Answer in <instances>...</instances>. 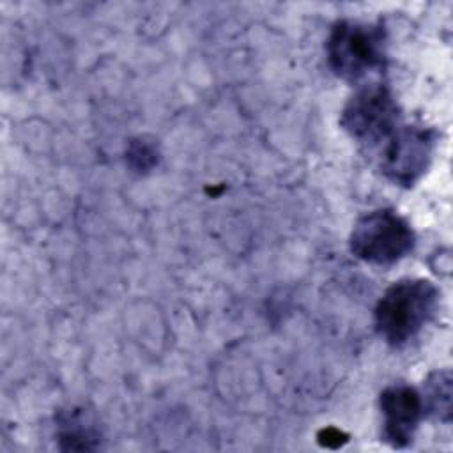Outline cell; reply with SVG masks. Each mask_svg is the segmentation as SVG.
Returning <instances> with one entry per match:
<instances>
[{"mask_svg": "<svg viewBox=\"0 0 453 453\" xmlns=\"http://www.w3.org/2000/svg\"><path fill=\"white\" fill-rule=\"evenodd\" d=\"M437 304L439 290L430 280H398L384 290L375 306V329L386 343L403 347L432 320Z\"/></svg>", "mask_w": 453, "mask_h": 453, "instance_id": "cell-1", "label": "cell"}, {"mask_svg": "<svg viewBox=\"0 0 453 453\" xmlns=\"http://www.w3.org/2000/svg\"><path fill=\"white\" fill-rule=\"evenodd\" d=\"M333 73L345 81H359L386 67V34L380 25L342 19L334 23L326 42Z\"/></svg>", "mask_w": 453, "mask_h": 453, "instance_id": "cell-2", "label": "cell"}, {"mask_svg": "<svg viewBox=\"0 0 453 453\" xmlns=\"http://www.w3.org/2000/svg\"><path fill=\"white\" fill-rule=\"evenodd\" d=\"M349 244L359 260L391 265L414 250L416 235L409 221L393 209H375L356 221Z\"/></svg>", "mask_w": 453, "mask_h": 453, "instance_id": "cell-3", "label": "cell"}, {"mask_svg": "<svg viewBox=\"0 0 453 453\" xmlns=\"http://www.w3.org/2000/svg\"><path fill=\"white\" fill-rule=\"evenodd\" d=\"M340 124L359 145L379 149L402 124L400 106L386 85L372 83L347 101Z\"/></svg>", "mask_w": 453, "mask_h": 453, "instance_id": "cell-4", "label": "cell"}, {"mask_svg": "<svg viewBox=\"0 0 453 453\" xmlns=\"http://www.w3.org/2000/svg\"><path fill=\"white\" fill-rule=\"evenodd\" d=\"M437 134L434 129L416 124H400L377 149L379 168L391 182L411 188L428 170Z\"/></svg>", "mask_w": 453, "mask_h": 453, "instance_id": "cell-5", "label": "cell"}, {"mask_svg": "<svg viewBox=\"0 0 453 453\" xmlns=\"http://www.w3.org/2000/svg\"><path fill=\"white\" fill-rule=\"evenodd\" d=\"M382 439L393 448L407 446L425 416L421 393L407 384H395L380 393Z\"/></svg>", "mask_w": 453, "mask_h": 453, "instance_id": "cell-6", "label": "cell"}, {"mask_svg": "<svg viewBox=\"0 0 453 453\" xmlns=\"http://www.w3.org/2000/svg\"><path fill=\"white\" fill-rule=\"evenodd\" d=\"M58 441L64 449H94L99 446V430L83 409H71L58 419Z\"/></svg>", "mask_w": 453, "mask_h": 453, "instance_id": "cell-7", "label": "cell"}, {"mask_svg": "<svg viewBox=\"0 0 453 453\" xmlns=\"http://www.w3.org/2000/svg\"><path fill=\"white\" fill-rule=\"evenodd\" d=\"M425 412L448 423L451 418V375L448 370L434 372L421 393Z\"/></svg>", "mask_w": 453, "mask_h": 453, "instance_id": "cell-8", "label": "cell"}, {"mask_svg": "<svg viewBox=\"0 0 453 453\" xmlns=\"http://www.w3.org/2000/svg\"><path fill=\"white\" fill-rule=\"evenodd\" d=\"M127 159L133 168L149 170L157 157L152 145H149L145 140H134L131 142V147L127 150Z\"/></svg>", "mask_w": 453, "mask_h": 453, "instance_id": "cell-9", "label": "cell"}]
</instances>
